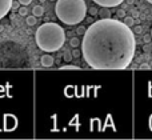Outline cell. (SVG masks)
<instances>
[{"mask_svg": "<svg viewBox=\"0 0 152 140\" xmlns=\"http://www.w3.org/2000/svg\"><path fill=\"white\" fill-rule=\"evenodd\" d=\"M135 52L134 31L119 19H100L83 35L81 55L94 69H126L134 60Z\"/></svg>", "mask_w": 152, "mask_h": 140, "instance_id": "obj_1", "label": "cell"}, {"mask_svg": "<svg viewBox=\"0 0 152 140\" xmlns=\"http://www.w3.org/2000/svg\"><path fill=\"white\" fill-rule=\"evenodd\" d=\"M35 40L37 47L44 52H56L66 43V31L60 24L44 23L36 29Z\"/></svg>", "mask_w": 152, "mask_h": 140, "instance_id": "obj_2", "label": "cell"}, {"mask_svg": "<svg viewBox=\"0 0 152 140\" xmlns=\"http://www.w3.org/2000/svg\"><path fill=\"white\" fill-rule=\"evenodd\" d=\"M87 3L84 0H58L55 13L61 23L67 26L80 24L87 16Z\"/></svg>", "mask_w": 152, "mask_h": 140, "instance_id": "obj_3", "label": "cell"}, {"mask_svg": "<svg viewBox=\"0 0 152 140\" xmlns=\"http://www.w3.org/2000/svg\"><path fill=\"white\" fill-rule=\"evenodd\" d=\"M94 3H96L100 7H107V8H113V7H119L124 0H92Z\"/></svg>", "mask_w": 152, "mask_h": 140, "instance_id": "obj_4", "label": "cell"}, {"mask_svg": "<svg viewBox=\"0 0 152 140\" xmlns=\"http://www.w3.org/2000/svg\"><path fill=\"white\" fill-rule=\"evenodd\" d=\"M12 3H13V0H0V20L11 11Z\"/></svg>", "mask_w": 152, "mask_h": 140, "instance_id": "obj_5", "label": "cell"}, {"mask_svg": "<svg viewBox=\"0 0 152 140\" xmlns=\"http://www.w3.org/2000/svg\"><path fill=\"white\" fill-rule=\"evenodd\" d=\"M53 63H55V60H53V58L51 55H48V53H45V55L42 56V59H40V64H42L43 67H45V68H50V67L53 66Z\"/></svg>", "mask_w": 152, "mask_h": 140, "instance_id": "obj_6", "label": "cell"}, {"mask_svg": "<svg viewBox=\"0 0 152 140\" xmlns=\"http://www.w3.org/2000/svg\"><path fill=\"white\" fill-rule=\"evenodd\" d=\"M32 15H35L36 18L43 16V15H44V7H43V5H40V4L35 5V7L32 8Z\"/></svg>", "mask_w": 152, "mask_h": 140, "instance_id": "obj_7", "label": "cell"}, {"mask_svg": "<svg viewBox=\"0 0 152 140\" xmlns=\"http://www.w3.org/2000/svg\"><path fill=\"white\" fill-rule=\"evenodd\" d=\"M99 15H100V18H102V19H108V18H111V11H110V8L102 7V9L99 11Z\"/></svg>", "mask_w": 152, "mask_h": 140, "instance_id": "obj_8", "label": "cell"}, {"mask_svg": "<svg viewBox=\"0 0 152 140\" xmlns=\"http://www.w3.org/2000/svg\"><path fill=\"white\" fill-rule=\"evenodd\" d=\"M26 23L28 24V26H31V27L36 26V24H37V19H36V16H35V15H29V16H27V18H26Z\"/></svg>", "mask_w": 152, "mask_h": 140, "instance_id": "obj_9", "label": "cell"}, {"mask_svg": "<svg viewBox=\"0 0 152 140\" xmlns=\"http://www.w3.org/2000/svg\"><path fill=\"white\" fill-rule=\"evenodd\" d=\"M69 45H71L72 48H77L79 45H81V42H80V39H79L77 36H74V37H71V39H69Z\"/></svg>", "mask_w": 152, "mask_h": 140, "instance_id": "obj_10", "label": "cell"}, {"mask_svg": "<svg viewBox=\"0 0 152 140\" xmlns=\"http://www.w3.org/2000/svg\"><path fill=\"white\" fill-rule=\"evenodd\" d=\"M18 13L20 16H27L28 15V8H27V5H21V7L18 9Z\"/></svg>", "mask_w": 152, "mask_h": 140, "instance_id": "obj_11", "label": "cell"}, {"mask_svg": "<svg viewBox=\"0 0 152 140\" xmlns=\"http://www.w3.org/2000/svg\"><path fill=\"white\" fill-rule=\"evenodd\" d=\"M123 21H124V23H126L128 27H132V26H134V24H135V19L132 18V16H126Z\"/></svg>", "mask_w": 152, "mask_h": 140, "instance_id": "obj_12", "label": "cell"}, {"mask_svg": "<svg viewBox=\"0 0 152 140\" xmlns=\"http://www.w3.org/2000/svg\"><path fill=\"white\" fill-rule=\"evenodd\" d=\"M79 68H80V67L74 66V64H67V66L60 67V69H79Z\"/></svg>", "mask_w": 152, "mask_h": 140, "instance_id": "obj_13", "label": "cell"}, {"mask_svg": "<svg viewBox=\"0 0 152 140\" xmlns=\"http://www.w3.org/2000/svg\"><path fill=\"white\" fill-rule=\"evenodd\" d=\"M72 58H74V56H72V53H68V52H64V53H63V59H64L66 61H69Z\"/></svg>", "mask_w": 152, "mask_h": 140, "instance_id": "obj_14", "label": "cell"}, {"mask_svg": "<svg viewBox=\"0 0 152 140\" xmlns=\"http://www.w3.org/2000/svg\"><path fill=\"white\" fill-rule=\"evenodd\" d=\"M72 56H74V58H79V56L81 55V51H79L77 48H74V51H72Z\"/></svg>", "mask_w": 152, "mask_h": 140, "instance_id": "obj_15", "label": "cell"}, {"mask_svg": "<svg viewBox=\"0 0 152 140\" xmlns=\"http://www.w3.org/2000/svg\"><path fill=\"white\" fill-rule=\"evenodd\" d=\"M132 31H134L135 35H139V34H142V27H140V26H135Z\"/></svg>", "mask_w": 152, "mask_h": 140, "instance_id": "obj_16", "label": "cell"}, {"mask_svg": "<svg viewBox=\"0 0 152 140\" xmlns=\"http://www.w3.org/2000/svg\"><path fill=\"white\" fill-rule=\"evenodd\" d=\"M118 18L119 19H124V18H126V11H124V9H119L118 11Z\"/></svg>", "mask_w": 152, "mask_h": 140, "instance_id": "obj_17", "label": "cell"}, {"mask_svg": "<svg viewBox=\"0 0 152 140\" xmlns=\"http://www.w3.org/2000/svg\"><path fill=\"white\" fill-rule=\"evenodd\" d=\"M18 1L20 3L21 5H29L32 1H34V0H18Z\"/></svg>", "mask_w": 152, "mask_h": 140, "instance_id": "obj_18", "label": "cell"}, {"mask_svg": "<svg viewBox=\"0 0 152 140\" xmlns=\"http://www.w3.org/2000/svg\"><path fill=\"white\" fill-rule=\"evenodd\" d=\"M76 32H77V35H84V34H86V28L80 26V27L77 28V31H76Z\"/></svg>", "mask_w": 152, "mask_h": 140, "instance_id": "obj_19", "label": "cell"}, {"mask_svg": "<svg viewBox=\"0 0 152 140\" xmlns=\"http://www.w3.org/2000/svg\"><path fill=\"white\" fill-rule=\"evenodd\" d=\"M20 3H19V1H13L12 3V9H19V8H20Z\"/></svg>", "mask_w": 152, "mask_h": 140, "instance_id": "obj_20", "label": "cell"}, {"mask_svg": "<svg viewBox=\"0 0 152 140\" xmlns=\"http://www.w3.org/2000/svg\"><path fill=\"white\" fill-rule=\"evenodd\" d=\"M151 39H152L151 34H150V35H144V37H143V40H144V43H150V42H151Z\"/></svg>", "mask_w": 152, "mask_h": 140, "instance_id": "obj_21", "label": "cell"}, {"mask_svg": "<svg viewBox=\"0 0 152 140\" xmlns=\"http://www.w3.org/2000/svg\"><path fill=\"white\" fill-rule=\"evenodd\" d=\"M140 68L142 69H148V68H151V66L148 63H142L140 64Z\"/></svg>", "mask_w": 152, "mask_h": 140, "instance_id": "obj_22", "label": "cell"}, {"mask_svg": "<svg viewBox=\"0 0 152 140\" xmlns=\"http://www.w3.org/2000/svg\"><path fill=\"white\" fill-rule=\"evenodd\" d=\"M89 13H91L92 16H95V15H97L99 12L96 11V8H91V9H89Z\"/></svg>", "mask_w": 152, "mask_h": 140, "instance_id": "obj_23", "label": "cell"}, {"mask_svg": "<svg viewBox=\"0 0 152 140\" xmlns=\"http://www.w3.org/2000/svg\"><path fill=\"white\" fill-rule=\"evenodd\" d=\"M151 50V47H150V44L147 43V45H144V51H150Z\"/></svg>", "mask_w": 152, "mask_h": 140, "instance_id": "obj_24", "label": "cell"}, {"mask_svg": "<svg viewBox=\"0 0 152 140\" xmlns=\"http://www.w3.org/2000/svg\"><path fill=\"white\" fill-rule=\"evenodd\" d=\"M150 128H151V131H152V116L150 117Z\"/></svg>", "mask_w": 152, "mask_h": 140, "instance_id": "obj_25", "label": "cell"}, {"mask_svg": "<svg viewBox=\"0 0 152 140\" xmlns=\"http://www.w3.org/2000/svg\"><path fill=\"white\" fill-rule=\"evenodd\" d=\"M137 16H139V13H137V12H134V16H132V18H137Z\"/></svg>", "mask_w": 152, "mask_h": 140, "instance_id": "obj_26", "label": "cell"}, {"mask_svg": "<svg viewBox=\"0 0 152 140\" xmlns=\"http://www.w3.org/2000/svg\"><path fill=\"white\" fill-rule=\"evenodd\" d=\"M132 1H134V0H128V3H129V4H131V3H132Z\"/></svg>", "mask_w": 152, "mask_h": 140, "instance_id": "obj_27", "label": "cell"}, {"mask_svg": "<svg viewBox=\"0 0 152 140\" xmlns=\"http://www.w3.org/2000/svg\"><path fill=\"white\" fill-rule=\"evenodd\" d=\"M39 1H40V3H44V1H45V0H39Z\"/></svg>", "mask_w": 152, "mask_h": 140, "instance_id": "obj_28", "label": "cell"}, {"mask_svg": "<svg viewBox=\"0 0 152 140\" xmlns=\"http://www.w3.org/2000/svg\"><path fill=\"white\" fill-rule=\"evenodd\" d=\"M147 1H148V3H151V4H152V0H147Z\"/></svg>", "mask_w": 152, "mask_h": 140, "instance_id": "obj_29", "label": "cell"}, {"mask_svg": "<svg viewBox=\"0 0 152 140\" xmlns=\"http://www.w3.org/2000/svg\"><path fill=\"white\" fill-rule=\"evenodd\" d=\"M151 36H152V28H151Z\"/></svg>", "mask_w": 152, "mask_h": 140, "instance_id": "obj_30", "label": "cell"}, {"mask_svg": "<svg viewBox=\"0 0 152 140\" xmlns=\"http://www.w3.org/2000/svg\"><path fill=\"white\" fill-rule=\"evenodd\" d=\"M50 1H55V0H50Z\"/></svg>", "mask_w": 152, "mask_h": 140, "instance_id": "obj_31", "label": "cell"}]
</instances>
